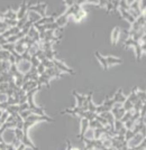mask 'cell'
Segmentation results:
<instances>
[{"label": "cell", "instance_id": "cell-1", "mask_svg": "<svg viewBox=\"0 0 146 150\" xmlns=\"http://www.w3.org/2000/svg\"><path fill=\"white\" fill-rule=\"evenodd\" d=\"M38 122H54V118L48 117L47 114L45 115H38V114H31L29 117H27L24 120L23 123V133H24V140H23V144H25L26 147L31 148L33 150H38V148L32 142V140L29 139L28 134H29V130L31 128L38 123Z\"/></svg>", "mask_w": 146, "mask_h": 150}, {"label": "cell", "instance_id": "cell-2", "mask_svg": "<svg viewBox=\"0 0 146 150\" xmlns=\"http://www.w3.org/2000/svg\"><path fill=\"white\" fill-rule=\"evenodd\" d=\"M95 57L99 61V63L101 64L102 69H105V71H108L110 66H114V65H117V64H121V63L124 62L119 57L114 56V55L103 56L99 52H95Z\"/></svg>", "mask_w": 146, "mask_h": 150}, {"label": "cell", "instance_id": "cell-3", "mask_svg": "<svg viewBox=\"0 0 146 150\" xmlns=\"http://www.w3.org/2000/svg\"><path fill=\"white\" fill-rule=\"evenodd\" d=\"M137 86H135V88L132 90V92L129 93L128 96H126V100L124 102V109H125V111H132L133 110L134 105H135V103L137 102Z\"/></svg>", "mask_w": 146, "mask_h": 150}, {"label": "cell", "instance_id": "cell-4", "mask_svg": "<svg viewBox=\"0 0 146 150\" xmlns=\"http://www.w3.org/2000/svg\"><path fill=\"white\" fill-rule=\"evenodd\" d=\"M114 104H115L114 98L107 96L106 100L103 101L101 104L95 106V114H100V113H103V112H110Z\"/></svg>", "mask_w": 146, "mask_h": 150}, {"label": "cell", "instance_id": "cell-5", "mask_svg": "<svg viewBox=\"0 0 146 150\" xmlns=\"http://www.w3.org/2000/svg\"><path fill=\"white\" fill-rule=\"evenodd\" d=\"M46 8H47L46 2H37V4L33 5V2L28 1V11H34V13H38L42 18L46 16Z\"/></svg>", "mask_w": 146, "mask_h": 150}, {"label": "cell", "instance_id": "cell-6", "mask_svg": "<svg viewBox=\"0 0 146 150\" xmlns=\"http://www.w3.org/2000/svg\"><path fill=\"white\" fill-rule=\"evenodd\" d=\"M15 140H16V136H15L14 128H8L1 133V141H2L1 144H4L5 146H13Z\"/></svg>", "mask_w": 146, "mask_h": 150}, {"label": "cell", "instance_id": "cell-7", "mask_svg": "<svg viewBox=\"0 0 146 150\" xmlns=\"http://www.w3.org/2000/svg\"><path fill=\"white\" fill-rule=\"evenodd\" d=\"M143 142H145V131L136 133L135 136H133L128 140L126 144H127L128 148H136V147L140 146Z\"/></svg>", "mask_w": 146, "mask_h": 150}, {"label": "cell", "instance_id": "cell-8", "mask_svg": "<svg viewBox=\"0 0 146 150\" xmlns=\"http://www.w3.org/2000/svg\"><path fill=\"white\" fill-rule=\"evenodd\" d=\"M72 94H73V96H74V99H75V101H76V104H75L76 108L88 111V110H87V109H88V99H87V94L78 93L75 90L72 91Z\"/></svg>", "mask_w": 146, "mask_h": 150}, {"label": "cell", "instance_id": "cell-9", "mask_svg": "<svg viewBox=\"0 0 146 150\" xmlns=\"http://www.w3.org/2000/svg\"><path fill=\"white\" fill-rule=\"evenodd\" d=\"M53 64H54V67L62 74V73H68V74H71V75H74L75 74V71L73 69H71L64 62H62L61 59H58V58H55V59H53L52 61Z\"/></svg>", "mask_w": 146, "mask_h": 150}, {"label": "cell", "instance_id": "cell-10", "mask_svg": "<svg viewBox=\"0 0 146 150\" xmlns=\"http://www.w3.org/2000/svg\"><path fill=\"white\" fill-rule=\"evenodd\" d=\"M16 69H17V71H18L19 73H21L23 75L27 74L31 71V69H32L31 61L20 57V59L16 61Z\"/></svg>", "mask_w": 146, "mask_h": 150}, {"label": "cell", "instance_id": "cell-11", "mask_svg": "<svg viewBox=\"0 0 146 150\" xmlns=\"http://www.w3.org/2000/svg\"><path fill=\"white\" fill-rule=\"evenodd\" d=\"M110 112L114 115L115 120H121V118L124 117V114H125L126 111H125L122 104H120V103H115Z\"/></svg>", "mask_w": 146, "mask_h": 150}, {"label": "cell", "instance_id": "cell-12", "mask_svg": "<svg viewBox=\"0 0 146 150\" xmlns=\"http://www.w3.org/2000/svg\"><path fill=\"white\" fill-rule=\"evenodd\" d=\"M69 19H70V17L65 13H63L57 16L56 18H55V21H54V23H55V25L58 27V29H62V28H64L65 26L68 25Z\"/></svg>", "mask_w": 146, "mask_h": 150}, {"label": "cell", "instance_id": "cell-13", "mask_svg": "<svg viewBox=\"0 0 146 150\" xmlns=\"http://www.w3.org/2000/svg\"><path fill=\"white\" fill-rule=\"evenodd\" d=\"M27 11H28V1H23L20 4L18 11H17V21L26 18L27 17Z\"/></svg>", "mask_w": 146, "mask_h": 150}, {"label": "cell", "instance_id": "cell-14", "mask_svg": "<svg viewBox=\"0 0 146 150\" xmlns=\"http://www.w3.org/2000/svg\"><path fill=\"white\" fill-rule=\"evenodd\" d=\"M88 128H89V121L85 119H80V132L78 134V138L80 139V142L81 144H82L83 136H84L85 131L88 130Z\"/></svg>", "mask_w": 146, "mask_h": 150}, {"label": "cell", "instance_id": "cell-15", "mask_svg": "<svg viewBox=\"0 0 146 150\" xmlns=\"http://www.w3.org/2000/svg\"><path fill=\"white\" fill-rule=\"evenodd\" d=\"M57 13H54V15H52V16H45L43 18H41L38 20L37 23L35 24L34 26H43V25H48V24H52V23H54L55 21V18H56Z\"/></svg>", "mask_w": 146, "mask_h": 150}, {"label": "cell", "instance_id": "cell-16", "mask_svg": "<svg viewBox=\"0 0 146 150\" xmlns=\"http://www.w3.org/2000/svg\"><path fill=\"white\" fill-rule=\"evenodd\" d=\"M27 36L32 39L34 43H36V44H41V38H39V33L37 31V29L33 26L32 28L29 29L28 31V34H27Z\"/></svg>", "mask_w": 146, "mask_h": 150}, {"label": "cell", "instance_id": "cell-17", "mask_svg": "<svg viewBox=\"0 0 146 150\" xmlns=\"http://www.w3.org/2000/svg\"><path fill=\"white\" fill-rule=\"evenodd\" d=\"M120 34H121V29L120 27H115L113 29V33H111V45L115 46L117 45L118 40H119V37H120Z\"/></svg>", "mask_w": 146, "mask_h": 150}, {"label": "cell", "instance_id": "cell-18", "mask_svg": "<svg viewBox=\"0 0 146 150\" xmlns=\"http://www.w3.org/2000/svg\"><path fill=\"white\" fill-rule=\"evenodd\" d=\"M4 19L5 20H17V11H15L11 7H9L4 13Z\"/></svg>", "mask_w": 146, "mask_h": 150}, {"label": "cell", "instance_id": "cell-19", "mask_svg": "<svg viewBox=\"0 0 146 150\" xmlns=\"http://www.w3.org/2000/svg\"><path fill=\"white\" fill-rule=\"evenodd\" d=\"M37 82H34V81H27L25 82L23 85H21V88H20V90L24 92V93H27L28 91H31V90H33V88H37Z\"/></svg>", "mask_w": 146, "mask_h": 150}, {"label": "cell", "instance_id": "cell-20", "mask_svg": "<svg viewBox=\"0 0 146 150\" xmlns=\"http://www.w3.org/2000/svg\"><path fill=\"white\" fill-rule=\"evenodd\" d=\"M118 13H120V16L122 18L125 19V20H127L128 23L132 25L134 21H135V18H134L133 16L129 13L128 10H125V9H121V8H118Z\"/></svg>", "mask_w": 146, "mask_h": 150}, {"label": "cell", "instance_id": "cell-21", "mask_svg": "<svg viewBox=\"0 0 146 150\" xmlns=\"http://www.w3.org/2000/svg\"><path fill=\"white\" fill-rule=\"evenodd\" d=\"M113 98H114L115 103H120V104H124V102L126 100V96L124 95L121 88H118V90H117V92L115 93V95Z\"/></svg>", "mask_w": 146, "mask_h": 150}, {"label": "cell", "instance_id": "cell-22", "mask_svg": "<svg viewBox=\"0 0 146 150\" xmlns=\"http://www.w3.org/2000/svg\"><path fill=\"white\" fill-rule=\"evenodd\" d=\"M99 115H100L101 118H103V119L107 121V125H108L109 127L114 128L115 118H114V115L111 114V112H103V113H100Z\"/></svg>", "mask_w": 146, "mask_h": 150}, {"label": "cell", "instance_id": "cell-23", "mask_svg": "<svg viewBox=\"0 0 146 150\" xmlns=\"http://www.w3.org/2000/svg\"><path fill=\"white\" fill-rule=\"evenodd\" d=\"M88 16V13L83 9V8H81L78 13H75V15H73L72 17H73V19H74V21H76V23H80V21H82L83 19L85 18Z\"/></svg>", "mask_w": 146, "mask_h": 150}, {"label": "cell", "instance_id": "cell-24", "mask_svg": "<svg viewBox=\"0 0 146 150\" xmlns=\"http://www.w3.org/2000/svg\"><path fill=\"white\" fill-rule=\"evenodd\" d=\"M11 57V54L8 52V50H5L2 48H0V63L2 62H8Z\"/></svg>", "mask_w": 146, "mask_h": 150}, {"label": "cell", "instance_id": "cell-25", "mask_svg": "<svg viewBox=\"0 0 146 150\" xmlns=\"http://www.w3.org/2000/svg\"><path fill=\"white\" fill-rule=\"evenodd\" d=\"M84 140H95V130L91 129V128H88V130L85 131L84 136H83V140L82 144Z\"/></svg>", "mask_w": 146, "mask_h": 150}, {"label": "cell", "instance_id": "cell-26", "mask_svg": "<svg viewBox=\"0 0 146 150\" xmlns=\"http://www.w3.org/2000/svg\"><path fill=\"white\" fill-rule=\"evenodd\" d=\"M120 149L122 150H146V147H145V142H143V144L138 146V147H136V148H128L126 142L122 144V147H121Z\"/></svg>", "mask_w": 146, "mask_h": 150}, {"label": "cell", "instance_id": "cell-27", "mask_svg": "<svg viewBox=\"0 0 146 150\" xmlns=\"http://www.w3.org/2000/svg\"><path fill=\"white\" fill-rule=\"evenodd\" d=\"M137 99L140 100L142 102H145V99H146L145 91H142L140 88H137Z\"/></svg>", "mask_w": 146, "mask_h": 150}, {"label": "cell", "instance_id": "cell-28", "mask_svg": "<svg viewBox=\"0 0 146 150\" xmlns=\"http://www.w3.org/2000/svg\"><path fill=\"white\" fill-rule=\"evenodd\" d=\"M8 88H9L8 83H0V93L6 94L7 91H8Z\"/></svg>", "mask_w": 146, "mask_h": 150}, {"label": "cell", "instance_id": "cell-29", "mask_svg": "<svg viewBox=\"0 0 146 150\" xmlns=\"http://www.w3.org/2000/svg\"><path fill=\"white\" fill-rule=\"evenodd\" d=\"M71 148H72V144H71L70 140H69V139H66V149L65 150H71Z\"/></svg>", "mask_w": 146, "mask_h": 150}, {"label": "cell", "instance_id": "cell-30", "mask_svg": "<svg viewBox=\"0 0 146 150\" xmlns=\"http://www.w3.org/2000/svg\"><path fill=\"white\" fill-rule=\"evenodd\" d=\"M26 148H27V147H26L25 144H20V146H19V147H18V148L16 149V150H25Z\"/></svg>", "mask_w": 146, "mask_h": 150}, {"label": "cell", "instance_id": "cell-31", "mask_svg": "<svg viewBox=\"0 0 146 150\" xmlns=\"http://www.w3.org/2000/svg\"><path fill=\"white\" fill-rule=\"evenodd\" d=\"M71 150H81V149H79V148H76V147H72Z\"/></svg>", "mask_w": 146, "mask_h": 150}]
</instances>
